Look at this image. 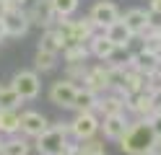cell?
Listing matches in <instances>:
<instances>
[{"label":"cell","instance_id":"6da1fadb","mask_svg":"<svg viewBox=\"0 0 161 155\" xmlns=\"http://www.w3.org/2000/svg\"><path fill=\"white\" fill-rule=\"evenodd\" d=\"M156 142V134L153 129L148 127V121H130L127 132L122 134V140H119V147H122V152L127 155H148L151 145Z\"/></svg>","mask_w":161,"mask_h":155},{"label":"cell","instance_id":"7a4b0ae2","mask_svg":"<svg viewBox=\"0 0 161 155\" xmlns=\"http://www.w3.org/2000/svg\"><path fill=\"white\" fill-rule=\"evenodd\" d=\"M65 145H68V127L63 121L55 124V127H47L36 137V150L42 155H63Z\"/></svg>","mask_w":161,"mask_h":155},{"label":"cell","instance_id":"3957f363","mask_svg":"<svg viewBox=\"0 0 161 155\" xmlns=\"http://www.w3.org/2000/svg\"><path fill=\"white\" fill-rule=\"evenodd\" d=\"M11 88L18 93V98L21 101H31L39 96V90H42V80H39V75L34 70H21L16 72L13 80H11Z\"/></svg>","mask_w":161,"mask_h":155},{"label":"cell","instance_id":"277c9868","mask_svg":"<svg viewBox=\"0 0 161 155\" xmlns=\"http://www.w3.org/2000/svg\"><path fill=\"white\" fill-rule=\"evenodd\" d=\"M68 132L73 134L75 140H91L94 134L99 132V119H96V114L94 111H80V114H75V119L70 121V127H68Z\"/></svg>","mask_w":161,"mask_h":155},{"label":"cell","instance_id":"5b68a950","mask_svg":"<svg viewBox=\"0 0 161 155\" xmlns=\"http://www.w3.org/2000/svg\"><path fill=\"white\" fill-rule=\"evenodd\" d=\"M29 16L24 8H8V13L3 16V28H5V36H24L29 31Z\"/></svg>","mask_w":161,"mask_h":155},{"label":"cell","instance_id":"8992f818","mask_svg":"<svg viewBox=\"0 0 161 155\" xmlns=\"http://www.w3.org/2000/svg\"><path fill=\"white\" fill-rule=\"evenodd\" d=\"M75 90H78V88H75L70 80L60 78V80H55L52 85H49V101H52L55 106H60V109H73Z\"/></svg>","mask_w":161,"mask_h":155},{"label":"cell","instance_id":"52a82bcc","mask_svg":"<svg viewBox=\"0 0 161 155\" xmlns=\"http://www.w3.org/2000/svg\"><path fill=\"white\" fill-rule=\"evenodd\" d=\"M88 18L94 21V26L96 28H107V26H112L114 21H119V10L114 3H109V0H99V3H94L91 8V13H88Z\"/></svg>","mask_w":161,"mask_h":155},{"label":"cell","instance_id":"ba28073f","mask_svg":"<svg viewBox=\"0 0 161 155\" xmlns=\"http://www.w3.org/2000/svg\"><path fill=\"white\" fill-rule=\"evenodd\" d=\"M26 16H29V23H34V26H44L49 28L55 23V8H52V0H34V5L26 10Z\"/></svg>","mask_w":161,"mask_h":155},{"label":"cell","instance_id":"9c48e42d","mask_svg":"<svg viewBox=\"0 0 161 155\" xmlns=\"http://www.w3.org/2000/svg\"><path fill=\"white\" fill-rule=\"evenodd\" d=\"M49 127V121L44 114H39V111H24L21 114V121H18V132H24L26 137H39L44 129Z\"/></svg>","mask_w":161,"mask_h":155},{"label":"cell","instance_id":"30bf717a","mask_svg":"<svg viewBox=\"0 0 161 155\" xmlns=\"http://www.w3.org/2000/svg\"><path fill=\"white\" fill-rule=\"evenodd\" d=\"M130 127V121L125 114H114V116H104L102 121H99V129L104 132V137L107 140H112V142H119L122 140V134L127 132Z\"/></svg>","mask_w":161,"mask_h":155},{"label":"cell","instance_id":"8fae6325","mask_svg":"<svg viewBox=\"0 0 161 155\" xmlns=\"http://www.w3.org/2000/svg\"><path fill=\"white\" fill-rule=\"evenodd\" d=\"M122 23L127 26V31L133 36H143L148 26H151V10H143V8H133V10H127L125 18H122Z\"/></svg>","mask_w":161,"mask_h":155},{"label":"cell","instance_id":"7c38bea8","mask_svg":"<svg viewBox=\"0 0 161 155\" xmlns=\"http://www.w3.org/2000/svg\"><path fill=\"white\" fill-rule=\"evenodd\" d=\"M158 62H161V57H156L153 52H148V49H140V52H135V54H130V65L127 67H133V70H138V72H153L156 67H158Z\"/></svg>","mask_w":161,"mask_h":155},{"label":"cell","instance_id":"4fadbf2b","mask_svg":"<svg viewBox=\"0 0 161 155\" xmlns=\"http://www.w3.org/2000/svg\"><path fill=\"white\" fill-rule=\"evenodd\" d=\"M83 88L91 90V93H104L109 90V83H107V67H88L86 78H83Z\"/></svg>","mask_w":161,"mask_h":155},{"label":"cell","instance_id":"5bb4252c","mask_svg":"<svg viewBox=\"0 0 161 155\" xmlns=\"http://www.w3.org/2000/svg\"><path fill=\"white\" fill-rule=\"evenodd\" d=\"M96 111L104 116H114V114H125V98L119 93H112V96H104L96 101Z\"/></svg>","mask_w":161,"mask_h":155},{"label":"cell","instance_id":"9a60e30c","mask_svg":"<svg viewBox=\"0 0 161 155\" xmlns=\"http://www.w3.org/2000/svg\"><path fill=\"white\" fill-rule=\"evenodd\" d=\"M104 36L112 41L114 47H127L130 41H133V34H130V31H127V26L122 23V18H119V21H114L112 26H107V28H104Z\"/></svg>","mask_w":161,"mask_h":155},{"label":"cell","instance_id":"2e32d148","mask_svg":"<svg viewBox=\"0 0 161 155\" xmlns=\"http://www.w3.org/2000/svg\"><path fill=\"white\" fill-rule=\"evenodd\" d=\"M114 49H117V47L104 36V31H102V34H94L91 39H88V52H91L94 57H99V59H109Z\"/></svg>","mask_w":161,"mask_h":155},{"label":"cell","instance_id":"e0dca14e","mask_svg":"<svg viewBox=\"0 0 161 155\" xmlns=\"http://www.w3.org/2000/svg\"><path fill=\"white\" fill-rule=\"evenodd\" d=\"M96 101H99L96 93L86 90V88H78V90H75V98H73V109H75L78 114H80V111H94V114H96Z\"/></svg>","mask_w":161,"mask_h":155},{"label":"cell","instance_id":"ac0fdd59","mask_svg":"<svg viewBox=\"0 0 161 155\" xmlns=\"http://www.w3.org/2000/svg\"><path fill=\"white\" fill-rule=\"evenodd\" d=\"M70 31H73V39L88 44V39L96 34V26L91 18H80V21H70Z\"/></svg>","mask_w":161,"mask_h":155},{"label":"cell","instance_id":"d6986e66","mask_svg":"<svg viewBox=\"0 0 161 155\" xmlns=\"http://www.w3.org/2000/svg\"><path fill=\"white\" fill-rule=\"evenodd\" d=\"M18 121H21L18 109L0 111V134H16V132H18Z\"/></svg>","mask_w":161,"mask_h":155},{"label":"cell","instance_id":"ffe728a7","mask_svg":"<svg viewBox=\"0 0 161 155\" xmlns=\"http://www.w3.org/2000/svg\"><path fill=\"white\" fill-rule=\"evenodd\" d=\"M39 49H44V52H52V54H60V49H63V36L57 34V31L49 26L42 39H39Z\"/></svg>","mask_w":161,"mask_h":155},{"label":"cell","instance_id":"44dd1931","mask_svg":"<svg viewBox=\"0 0 161 155\" xmlns=\"http://www.w3.org/2000/svg\"><path fill=\"white\" fill-rule=\"evenodd\" d=\"M0 155H29V142L21 137H11L0 142Z\"/></svg>","mask_w":161,"mask_h":155},{"label":"cell","instance_id":"7402d4cb","mask_svg":"<svg viewBox=\"0 0 161 155\" xmlns=\"http://www.w3.org/2000/svg\"><path fill=\"white\" fill-rule=\"evenodd\" d=\"M57 65V54L52 52H44V49H36V57H34V72H49L55 70Z\"/></svg>","mask_w":161,"mask_h":155},{"label":"cell","instance_id":"603a6c76","mask_svg":"<svg viewBox=\"0 0 161 155\" xmlns=\"http://www.w3.org/2000/svg\"><path fill=\"white\" fill-rule=\"evenodd\" d=\"M18 93L11 88V85H0V111H8V109H18Z\"/></svg>","mask_w":161,"mask_h":155},{"label":"cell","instance_id":"cb8c5ba5","mask_svg":"<svg viewBox=\"0 0 161 155\" xmlns=\"http://www.w3.org/2000/svg\"><path fill=\"white\" fill-rule=\"evenodd\" d=\"M86 72H88L86 62H68V75H65V80H70V83L78 88V83H83V78H86Z\"/></svg>","mask_w":161,"mask_h":155},{"label":"cell","instance_id":"d4e9b609","mask_svg":"<svg viewBox=\"0 0 161 155\" xmlns=\"http://www.w3.org/2000/svg\"><path fill=\"white\" fill-rule=\"evenodd\" d=\"M52 8L57 18H70L78 10V0H52Z\"/></svg>","mask_w":161,"mask_h":155},{"label":"cell","instance_id":"484cf974","mask_svg":"<svg viewBox=\"0 0 161 155\" xmlns=\"http://www.w3.org/2000/svg\"><path fill=\"white\" fill-rule=\"evenodd\" d=\"M148 127L153 129V134H156V140H161V111H156V114H151V119H148Z\"/></svg>","mask_w":161,"mask_h":155},{"label":"cell","instance_id":"4316f807","mask_svg":"<svg viewBox=\"0 0 161 155\" xmlns=\"http://www.w3.org/2000/svg\"><path fill=\"white\" fill-rule=\"evenodd\" d=\"M148 98H151V109H153V114L161 111V90H151Z\"/></svg>","mask_w":161,"mask_h":155},{"label":"cell","instance_id":"83f0119b","mask_svg":"<svg viewBox=\"0 0 161 155\" xmlns=\"http://www.w3.org/2000/svg\"><path fill=\"white\" fill-rule=\"evenodd\" d=\"M148 155H161V140H156L153 145H151V150H148Z\"/></svg>","mask_w":161,"mask_h":155},{"label":"cell","instance_id":"f1b7e54d","mask_svg":"<svg viewBox=\"0 0 161 155\" xmlns=\"http://www.w3.org/2000/svg\"><path fill=\"white\" fill-rule=\"evenodd\" d=\"M5 5H8V8H24L26 0H5Z\"/></svg>","mask_w":161,"mask_h":155},{"label":"cell","instance_id":"f546056e","mask_svg":"<svg viewBox=\"0 0 161 155\" xmlns=\"http://www.w3.org/2000/svg\"><path fill=\"white\" fill-rule=\"evenodd\" d=\"M151 13L161 16V0H151Z\"/></svg>","mask_w":161,"mask_h":155},{"label":"cell","instance_id":"4dcf8cb0","mask_svg":"<svg viewBox=\"0 0 161 155\" xmlns=\"http://www.w3.org/2000/svg\"><path fill=\"white\" fill-rule=\"evenodd\" d=\"M5 13H8V5H5V0H0V21H3Z\"/></svg>","mask_w":161,"mask_h":155},{"label":"cell","instance_id":"1f68e13d","mask_svg":"<svg viewBox=\"0 0 161 155\" xmlns=\"http://www.w3.org/2000/svg\"><path fill=\"white\" fill-rule=\"evenodd\" d=\"M5 39V28H3V21H0V41Z\"/></svg>","mask_w":161,"mask_h":155},{"label":"cell","instance_id":"d6a6232c","mask_svg":"<svg viewBox=\"0 0 161 155\" xmlns=\"http://www.w3.org/2000/svg\"><path fill=\"white\" fill-rule=\"evenodd\" d=\"M158 39H161V26H158Z\"/></svg>","mask_w":161,"mask_h":155}]
</instances>
